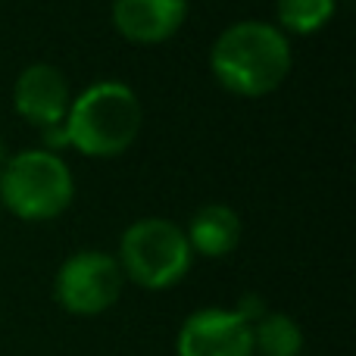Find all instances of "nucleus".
<instances>
[{"mask_svg": "<svg viewBox=\"0 0 356 356\" xmlns=\"http://www.w3.org/2000/svg\"><path fill=\"white\" fill-rule=\"evenodd\" d=\"M294 66L291 41L278 25L244 19L222 31L209 47V69L225 91L238 97H266Z\"/></svg>", "mask_w": 356, "mask_h": 356, "instance_id": "obj_1", "label": "nucleus"}, {"mask_svg": "<svg viewBox=\"0 0 356 356\" xmlns=\"http://www.w3.org/2000/svg\"><path fill=\"white\" fill-rule=\"evenodd\" d=\"M141 119V100L125 81H94L69 104L63 122L66 147L94 160L119 156L135 144Z\"/></svg>", "mask_w": 356, "mask_h": 356, "instance_id": "obj_2", "label": "nucleus"}, {"mask_svg": "<svg viewBox=\"0 0 356 356\" xmlns=\"http://www.w3.org/2000/svg\"><path fill=\"white\" fill-rule=\"evenodd\" d=\"M75 181L66 160L44 147L10 154L0 169V203L25 222H47L66 213Z\"/></svg>", "mask_w": 356, "mask_h": 356, "instance_id": "obj_3", "label": "nucleus"}, {"mask_svg": "<svg viewBox=\"0 0 356 356\" xmlns=\"http://www.w3.org/2000/svg\"><path fill=\"white\" fill-rule=\"evenodd\" d=\"M191 253L184 228L163 216L131 222L119 238L116 263L129 282L144 291H166L178 284L191 269Z\"/></svg>", "mask_w": 356, "mask_h": 356, "instance_id": "obj_4", "label": "nucleus"}, {"mask_svg": "<svg viewBox=\"0 0 356 356\" xmlns=\"http://www.w3.org/2000/svg\"><path fill=\"white\" fill-rule=\"evenodd\" d=\"M125 275L116 257L104 250H79L56 269L54 300L72 316H100L122 297Z\"/></svg>", "mask_w": 356, "mask_h": 356, "instance_id": "obj_5", "label": "nucleus"}, {"mask_svg": "<svg viewBox=\"0 0 356 356\" xmlns=\"http://www.w3.org/2000/svg\"><path fill=\"white\" fill-rule=\"evenodd\" d=\"M175 356H253V332L234 309H194L175 334Z\"/></svg>", "mask_w": 356, "mask_h": 356, "instance_id": "obj_6", "label": "nucleus"}, {"mask_svg": "<svg viewBox=\"0 0 356 356\" xmlns=\"http://www.w3.org/2000/svg\"><path fill=\"white\" fill-rule=\"evenodd\" d=\"M69 104H72L69 81L54 63H31L13 85V106L38 131L66 122Z\"/></svg>", "mask_w": 356, "mask_h": 356, "instance_id": "obj_7", "label": "nucleus"}, {"mask_svg": "<svg viewBox=\"0 0 356 356\" xmlns=\"http://www.w3.org/2000/svg\"><path fill=\"white\" fill-rule=\"evenodd\" d=\"M188 19V0H113V25L131 44H163Z\"/></svg>", "mask_w": 356, "mask_h": 356, "instance_id": "obj_8", "label": "nucleus"}, {"mask_svg": "<svg viewBox=\"0 0 356 356\" xmlns=\"http://www.w3.org/2000/svg\"><path fill=\"white\" fill-rule=\"evenodd\" d=\"M191 253L219 259L238 247L241 241V219L232 207L225 203H203L194 216H191L188 228H184Z\"/></svg>", "mask_w": 356, "mask_h": 356, "instance_id": "obj_9", "label": "nucleus"}, {"mask_svg": "<svg viewBox=\"0 0 356 356\" xmlns=\"http://www.w3.org/2000/svg\"><path fill=\"white\" fill-rule=\"evenodd\" d=\"M253 332V356H300L303 353V328L288 313H266Z\"/></svg>", "mask_w": 356, "mask_h": 356, "instance_id": "obj_10", "label": "nucleus"}, {"mask_svg": "<svg viewBox=\"0 0 356 356\" xmlns=\"http://www.w3.org/2000/svg\"><path fill=\"white\" fill-rule=\"evenodd\" d=\"M338 0H275L278 29L291 35H313L332 22Z\"/></svg>", "mask_w": 356, "mask_h": 356, "instance_id": "obj_11", "label": "nucleus"}, {"mask_svg": "<svg viewBox=\"0 0 356 356\" xmlns=\"http://www.w3.org/2000/svg\"><path fill=\"white\" fill-rule=\"evenodd\" d=\"M234 313H238L241 319L247 322V325H257V322L263 319L266 313H269V307H266V300L259 294H244L238 300V307H234Z\"/></svg>", "mask_w": 356, "mask_h": 356, "instance_id": "obj_12", "label": "nucleus"}, {"mask_svg": "<svg viewBox=\"0 0 356 356\" xmlns=\"http://www.w3.org/2000/svg\"><path fill=\"white\" fill-rule=\"evenodd\" d=\"M6 160H10V150H6V141L0 138V169L6 166Z\"/></svg>", "mask_w": 356, "mask_h": 356, "instance_id": "obj_13", "label": "nucleus"}]
</instances>
